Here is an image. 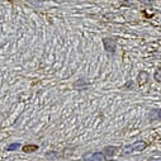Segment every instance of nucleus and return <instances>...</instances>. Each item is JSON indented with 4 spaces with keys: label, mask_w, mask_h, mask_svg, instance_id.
<instances>
[{
    "label": "nucleus",
    "mask_w": 161,
    "mask_h": 161,
    "mask_svg": "<svg viewBox=\"0 0 161 161\" xmlns=\"http://www.w3.org/2000/svg\"><path fill=\"white\" fill-rule=\"evenodd\" d=\"M160 117H161V110H160Z\"/></svg>",
    "instance_id": "nucleus-10"
},
{
    "label": "nucleus",
    "mask_w": 161,
    "mask_h": 161,
    "mask_svg": "<svg viewBox=\"0 0 161 161\" xmlns=\"http://www.w3.org/2000/svg\"><path fill=\"white\" fill-rule=\"evenodd\" d=\"M150 161H161V158H153V160H150Z\"/></svg>",
    "instance_id": "nucleus-9"
},
{
    "label": "nucleus",
    "mask_w": 161,
    "mask_h": 161,
    "mask_svg": "<svg viewBox=\"0 0 161 161\" xmlns=\"http://www.w3.org/2000/svg\"><path fill=\"white\" fill-rule=\"evenodd\" d=\"M118 148L117 147H114V146H108V147H105L104 148V153L105 155H108V156H113L114 153H115V151H117Z\"/></svg>",
    "instance_id": "nucleus-5"
},
{
    "label": "nucleus",
    "mask_w": 161,
    "mask_h": 161,
    "mask_svg": "<svg viewBox=\"0 0 161 161\" xmlns=\"http://www.w3.org/2000/svg\"><path fill=\"white\" fill-rule=\"evenodd\" d=\"M104 47H105V50H107L108 52H114V50H115V43L112 41V39L105 38V39H104Z\"/></svg>",
    "instance_id": "nucleus-3"
},
{
    "label": "nucleus",
    "mask_w": 161,
    "mask_h": 161,
    "mask_svg": "<svg viewBox=\"0 0 161 161\" xmlns=\"http://www.w3.org/2000/svg\"><path fill=\"white\" fill-rule=\"evenodd\" d=\"M38 147L36 145H31V146H24L23 147V151L24 152H32V151H36Z\"/></svg>",
    "instance_id": "nucleus-6"
},
{
    "label": "nucleus",
    "mask_w": 161,
    "mask_h": 161,
    "mask_svg": "<svg viewBox=\"0 0 161 161\" xmlns=\"http://www.w3.org/2000/svg\"><path fill=\"white\" fill-rule=\"evenodd\" d=\"M153 79L156 80V81H161V69H157L153 74Z\"/></svg>",
    "instance_id": "nucleus-7"
},
{
    "label": "nucleus",
    "mask_w": 161,
    "mask_h": 161,
    "mask_svg": "<svg viewBox=\"0 0 161 161\" xmlns=\"http://www.w3.org/2000/svg\"><path fill=\"white\" fill-rule=\"evenodd\" d=\"M145 148H146V142L137 141V142H135V143H132L130 146H126L123 148V152L125 153H131V152H135V151H142Z\"/></svg>",
    "instance_id": "nucleus-1"
},
{
    "label": "nucleus",
    "mask_w": 161,
    "mask_h": 161,
    "mask_svg": "<svg viewBox=\"0 0 161 161\" xmlns=\"http://www.w3.org/2000/svg\"><path fill=\"white\" fill-rule=\"evenodd\" d=\"M147 79H148V74L146 71H141L140 75H138V77H137V81H138L140 85H143L147 81Z\"/></svg>",
    "instance_id": "nucleus-4"
},
{
    "label": "nucleus",
    "mask_w": 161,
    "mask_h": 161,
    "mask_svg": "<svg viewBox=\"0 0 161 161\" xmlns=\"http://www.w3.org/2000/svg\"><path fill=\"white\" fill-rule=\"evenodd\" d=\"M17 148H19V143H12V145L8 146L9 151H13V150H17Z\"/></svg>",
    "instance_id": "nucleus-8"
},
{
    "label": "nucleus",
    "mask_w": 161,
    "mask_h": 161,
    "mask_svg": "<svg viewBox=\"0 0 161 161\" xmlns=\"http://www.w3.org/2000/svg\"><path fill=\"white\" fill-rule=\"evenodd\" d=\"M84 160L86 161H105V155L103 152H94V153H85Z\"/></svg>",
    "instance_id": "nucleus-2"
}]
</instances>
